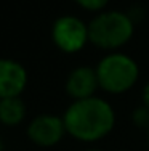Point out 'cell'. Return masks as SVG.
Returning a JSON list of instances; mask_svg holds the SVG:
<instances>
[{
    "label": "cell",
    "mask_w": 149,
    "mask_h": 151,
    "mask_svg": "<svg viewBox=\"0 0 149 151\" xmlns=\"http://www.w3.org/2000/svg\"><path fill=\"white\" fill-rule=\"evenodd\" d=\"M66 93L74 100H83L95 96L99 88L98 76L95 68L91 66H77L69 73L66 79Z\"/></svg>",
    "instance_id": "7"
},
{
    "label": "cell",
    "mask_w": 149,
    "mask_h": 151,
    "mask_svg": "<svg viewBox=\"0 0 149 151\" xmlns=\"http://www.w3.org/2000/svg\"><path fill=\"white\" fill-rule=\"evenodd\" d=\"M85 151H101V150H96V148H90V150H85Z\"/></svg>",
    "instance_id": "12"
},
{
    "label": "cell",
    "mask_w": 149,
    "mask_h": 151,
    "mask_svg": "<svg viewBox=\"0 0 149 151\" xmlns=\"http://www.w3.org/2000/svg\"><path fill=\"white\" fill-rule=\"evenodd\" d=\"M26 134L27 138L40 148H53L63 142L64 135H67L63 116L59 117L48 113L35 116L27 125Z\"/></svg>",
    "instance_id": "5"
},
{
    "label": "cell",
    "mask_w": 149,
    "mask_h": 151,
    "mask_svg": "<svg viewBox=\"0 0 149 151\" xmlns=\"http://www.w3.org/2000/svg\"><path fill=\"white\" fill-rule=\"evenodd\" d=\"M141 101H143V105L149 109V81L144 84L143 90H141Z\"/></svg>",
    "instance_id": "11"
},
{
    "label": "cell",
    "mask_w": 149,
    "mask_h": 151,
    "mask_svg": "<svg viewBox=\"0 0 149 151\" xmlns=\"http://www.w3.org/2000/svg\"><path fill=\"white\" fill-rule=\"evenodd\" d=\"M51 40L59 52L67 55L79 53L90 44L88 24L79 16L63 15L56 18L51 26Z\"/></svg>",
    "instance_id": "4"
},
{
    "label": "cell",
    "mask_w": 149,
    "mask_h": 151,
    "mask_svg": "<svg viewBox=\"0 0 149 151\" xmlns=\"http://www.w3.org/2000/svg\"><path fill=\"white\" fill-rule=\"evenodd\" d=\"M27 108L21 96H10L0 100V124L16 127L26 119Z\"/></svg>",
    "instance_id": "8"
},
{
    "label": "cell",
    "mask_w": 149,
    "mask_h": 151,
    "mask_svg": "<svg viewBox=\"0 0 149 151\" xmlns=\"http://www.w3.org/2000/svg\"><path fill=\"white\" fill-rule=\"evenodd\" d=\"M0 151H3V145H2V140H0Z\"/></svg>",
    "instance_id": "13"
},
{
    "label": "cell",
    "mask_w": 149,
    "mask_h": 151,
    "mask_svg": "<svg viewBox=\"0 0 149 151\" xmlns=\"http://www.w3.org/2000/svg\"><path fill=\"white\" fill-rule=\"evenodd\" d=\"M132 122L138 129H146L148 130L149 129V109L144 105L136 108L132 113Z\"/></svg>",
    "instance_id": "9"
},
{
    "label": "cell",
    "mask_w": 149,
    "mask_h": 151,
    "mask_svg": "<svg viewBox=\"0 0 149 151\" xmlns=\"http://www.w3.org/2000/svg\"><path fill=\"white\" fill-rule=\"evenodd\" d=\"M98 84L109 95L130 92L140 81V66L136 60L123 52H108L95 66Z\"/></svg>",
    "instance_id": "3"
},
{
    "label": "cell",
    "mask_w": 149,
    "mask_h": 151,
    "mask_svg": "<svg viewBox=\"0 0 149 151\" xmlns=\"http://www.w3.org/2000/svg\"><path fill=\"white\" fill-rule=\"evenodd\" d=\"M135 26L127 12L103 10L88 23L90 44L104 52H117L132 40Z\"/></svg>",
    "instance_id": "2"
},
{
    "label": "cell",
    "mask_w": 149,
    "mask_h": 151,
    "mask_svg": "<svg viewBox=\"0 0 149 151\" xmlns=\"http://www.w3.org/2000/svg\"><path fill=\"white\" fill-rule=\"evenodd\" d=\"M27 87V71L19 61L0 58V100L21 96Z\"/></svg>",
    "instance_id": "6"
},
{
    "label": "cell",
    "mask_w": 149,
    "mask_h": 151,
    "mask_svg": "<svg viewBox=\"0 0 149 151\" xmlns=\"http://www.w3.org/2000/svg\"><path fill=\"white\" fill-rule=\"evenodd\" d=\"M77 5L85 12H91V13H99L103 10H106L109 0H74Z\"/></svg>",
    "instance_id": "10"
},
{
    "label": "cell",
    "mask_w": 149,
    "mask_h": 151,
    "mask_svg": "<svg viewBox=\"0 0 149 151\" xmlns=\"http://www.w3.org/2000/svg\"><path fill=\"white\" fill-rule=\"evenodd\" d=\"M146 134H148V145H149V129L146 130Z\"/></svg>",
    "instance_id": "14"
},
{
    "label": "cell",
    "mask_w": 149,
    "mask_h": 151,
    "mask_svg": "<svg viewBox=\"0 0 149 151\" xmlns=\"http://www.w3.org/2000/svg\"><path fill=\"white\" fill-rule=\"evenodd\" d=\"M66 134L80 143H96L115 127V111L108 100L90 96L74 100L63 114Z\"/></svg>",
    "instance_id": "1"
}]
</instances>
